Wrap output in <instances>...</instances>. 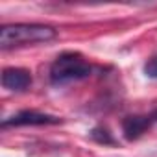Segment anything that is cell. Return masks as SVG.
Masks as SVG:
<instances>
[{
	"instance_id": "obj_1",
	"label": "cell",
	"mask_w": 157,
	"mask_h": 157,
	"mask_svg": "<svg viewBox=\"0 0 157 157\" xmlns=\"http://www.w3.org/2000/svg\"><path fill=\"white\" fill-rule=\"evenodd\" d=\"M56 37V28L46 24H4L0 28V48L10 50L33 43H48Z\"/></svg>"
},
{
	"instance_id": "obj_2",
	"label": "cell",
	"mask_w": 157,
	"mask_h": 157,
	"mask_svg": "<svg viewBox=\"0 0 157 157\" xmlns=\"http://www.w3.org/2000/svg\"><path fill=\"white\" fill-rule=\"evenodd\" d=\"M93 72L91 65L85 61V57L78 52H63L59 54L52 67H50V83L59 87L72 82H80L89 78Z\"/></svg>"
},
{
	"instance_id": "obj_3",
	"label": "cell",
	"mask_w": 157,
	"mask_h": 157,
	"mask_svg": "<svg viewBox=\"0 0 157 157\" xmlns=\"http://www.w3.org/2000/svg\"><path fill=\"white\" fill-rule=\"evenodd\" d=\"M63 120L56 115H48V113H39V111H21L6 120H2V129L6 128H19V126H56V124H61Z\"/></svg>"
},
{
	"instance_id": "obj_4",
	"label": "cell",
	"mask_w": 157,
	"mask_h": 157,
	"mask_svg": "<svg viewBox=\"0 0 157 157\" xmlns=\"http://www.w3.org/2000/svg\"><path fill=\"white\" fill-rule=\"evenodd\" d=\"M32 85V74L30 70L26 68H6L2 72V87L8 89V91H15V93H21V91H26L28 87Z\"/></svg>"
},
{
	"instance_id": "obj_5",
	"label": "cell",
	"mask_w": 157,
	"mask_h": 157,
	"mask_svg": "<svg viewBox=\"0 0 157 157\" xmlns=\"http://www.w3.org/2000/svg\"><path fill=\"white\" fill-rule=\"evenodd\" d=\"M151 124H153V120L150 115H129V117H126L122 120V131H124L126 140L140 139L150 129Z\"/></svg>"
},
{
	"instance_id": "obj_6",
	"label": "cell",
	"mask_w": 157,
	"mask_h": 157,
	"mask_svg": "<svg viewBox=\"0 0 157 157\" xmlns=\"http://www.w3.org/2000/svg\"><path fill=\"white\" fill-rule=\"evenodd\" d=\"M89 137H91L94 142L104 144V146H115V144H117L113 133H111L105 126H96V128H93L91 133H89Z\"/></svg>"
},
{
	"instance_id": "obj_7",
	"label": "cell",
	"mask_w": 157,
	"mask_h": 157,
	"mask_svg": "<svg viewBox=\"0 0 157 157\" xmlns=\"http://www.w3.org/2000/svg\"><path fill=\"white\" fill-rule=\"evenodd\" d=\"M144 74L151 80H157V56L150 57L146 63H144Z\"/></svg>"
},
{
	"instance_id": "obj_8",
	"label": "cell",
	"mask_w": 157,
	"mask_h": 157,
	"mask_svg": "<svg viewBox=\"0 0 157 157\" xmlns=\"http://www.w3.org/2000/svg\"><path fill=\"white\" fill-rule=\"evenodd\" d=\"M150 117H151V120H153V122H157V109H153Z\"/></svg>"
}]
</instances>
